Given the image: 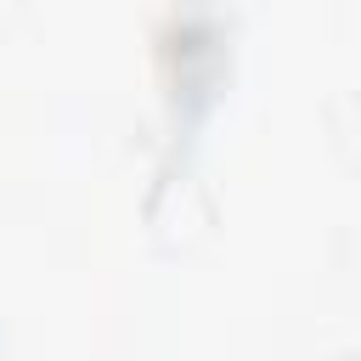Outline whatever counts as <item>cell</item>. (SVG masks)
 Listing matches in <instances>:
<instances>
[{"label":"cell","mask_w":361,"mask_h":361,"mask_svg":"<svg viewBox=\"0 0 361 361\" xmlns=\"http://www.w3.org/2000/svg\"><path fill=\"white\" fill-rule=\"evenodd\" d=\"M209 226H214V203H209V192H203V180L192 169L164 175L152 186V197H147V237L158 248H192L197 237H209Z\"/></svg>","instance_id":"1"},{"label":"cell","mask_w":361,"mask_h":361,"mask_svg":"<svg viewBox=\"0 0 361 361\" xmlns=\"http://www.w3.org/2000/svg\"><path fill=\"white\" fill-rule=\"evenodd\" d=\"M327 130H333L338 158L361 169V90H338V96L327 102Z\"/></svg>","instance_id":"2"},{"label":"cell","mask_w":361,"mask_h":361,"mask_svg":"<svg viewBox=\"0 0 361 361\" xmlns=\"http://www.w3.org/2000/svg\"><path fill=\"white\" fill-rule=\"evenodd\" d=\"M338 259H344V265H361V220L344 226V237H338Z\"/></svg>","instance_id":"3"}]
</instances>
